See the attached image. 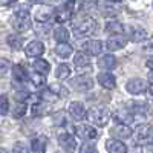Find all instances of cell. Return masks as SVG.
Returning a JSON list of instances; mask_svg holds the SVG:
<instances>
[{"mask_svg": "<svg viewBox=\"0 0 153 153\" xmlns=\"http://www.w3.org/2000/svg\"><path fill=\"white\" fill-rule=\"evenodd\" d=\"M6 42H8L9 48H12V49H16V51H17V49H20V48H22L23 37H22V35H19V34H11V35H8Z\"/></svg>", "mask_w": 153, "mask_h": 153, "instance_id": "26", "label": "cell"}, {"mask_svg": "<svg viewBox=\"0 0 153 153\" xmlns=\"http://www.w3.org/2000/svg\"><path fill=\"white\" fill-rule=\"evenodd\" d=\"M55 75H57L58 80H66L68 76L71 75V68H69L68 65H65V63H63V65H58Z\"/></svg>", "mask_w": 153, "mask_h": 153, "instance_id": "28", "label": "cell"}, {"mask_svg": "<svg viewBox=\"0 0 153 153\" xmlns=\"http://www.w3.org/2000/svg\"><path fill=\"white\" fill-rule=\"evenodd\" d=\"M55 54L60 58H69L71 54H72V46L68 45V43H58L57 48H55Z\"/></svg>", "mask_w": 153, "mask_h": 153, "instance_id": "23", "label": "cell"}, {"mask_svg": "<svg viewBox=\"0 0 153 153\" xmlns=\"http://www.w3.org/2000/svg\"><path fill=\"white\" fill-rule=\"evenodd\" d=\"M97 80H98V83L103 86L104 89H107V91H110V89H113L115 86H117V81H115V76L110 74V72H101V74H98V76H97Z\"/></svg>", "mask_w": 153, "mask_h": 153, "instance_id": "9", "label": "cell"}, {"mask_svg": "<svg viewBox=\"0 0 153 153\" xmlns=\"http://www.w3.org/2000/svg\"><path fill=\"white\" fill-rule=\"evenodd\" d=\"M52 16H54V9L51 6H40V8H37L35 12H34V19L37 22H40V23L48 22Z\"/></svg>", "mask_w": 153, "mask_h": 153, "instance_id": "10", "label": "cell"}, {"mask_svg": "<svg viewBox=\"0 0 153 153\" xmlns=\"http://www.w3.org/2000/svg\"><path fill=\"white\" fill-rule=\"evenodd\" d=\"M87 118L100 127H104L110 120V112L106 107H95L87 113Z\"/></svg>", "mask_w": 153, "mask_h": 153, "instance_id": "3", "label": "cell"}, {"mask_svg": "<svg viewBox=\"0 0 153 153\" xmlns=\"http://www.w3.org/2000/svg\"><path fill=\"white\" fill-rule=\"evenodd\" d=\"M16 2L17 0H0V6H8V5H12Z\"/></svg>", "mask_w": 153, "mask_h": 153, "instance_id": "41", "label": "cell"}, {"mask_svg": "<svg viewBox=\"0 0 153 153\" xmlns=\"http://www.w3.org/2000/svg\"><path fill=\"white\" fill-rule=\"evenodd\" d=\"M12 153H29V150L23 143H16L12 147Z\"/></svg>", "mask_w": 153, "mask_h": 153, "instance_id": "36", "label": "cell"}, {"mask_svg": "<svg viewBox=\"0 0 153 153\" xmlns=\"http://www.w3.org/2000/svg\"><path fill=\"white\" fill-rule=\"evenodd\" d=\"M115 66H117V58L112 54H106L103 57H100V60H98V68L100 69L110 71V69H115Z\"/></svg>", "mask_w": 153, "mask_h": 153, "instance_id": "13", "label": "cell"}, {"mask_svg": "<svg viewBox=\"0 0 153 153\" xmlns=\"http://www.w3.org/2000/svg\"><path fill=\"white\" fill-rule=\"evenodd\" d=\"M147 92H149V95L153 98V84H150V86L147 87Z\"/></svg>", "mask_w": 153, "mask_h": 153, "instance_id": "43", "label": "cell"}, {"mask_svg": "<svg viewBox=\"0 0 153 153\" xmlns=\"http://www.w3.org/2000/svg\"><path fill=\"white\" fill-rule=\"evenodd\" d=\"M126 43H127V38L123 34H113L107 38L106 45H107V49L110 51H120L126 46Z\"/></svg>", "mask_w": 153, "mask_h": 153, "instance_id": "7", "label": "cell"}, {"mask_svg": "<svg viewBox=\"0 0 153 153\" xmlns=\"http://www.w3.org/2000/svg\"><path fill=\"white\" fill-rule=\"evenodd\" d=\"M54 38L57 40V43H68V40H69V31L66 28H63V26H58L54 31Z\"/></svg>", "mask_w": 153, "mask_h": 153, "instance_id": "24", "label": "cell"}, {"mask_svg": "<svg viewBox=\"0 0 153 153\" xmlns=\"http://www.w3.org/2000/svg\"><path fill=\"white\" fill-rule=\"evenodd\" d=\"M153 135V129L147 124H143L136 129V139L138 141H147V139H152Z\"/></svg>", "mask_w": 153, "mask_h": 153, "instance_id": "18", "label": "cell"}, {"mask_svg": "<svg viewBox=\"0 0 153 153\" xmlns=\"http://www.w3.org/2000/svg\"><path fill=\"white\" fill-rule=\"evenodd\" d=\"M45 113H46L45 104H42V103H35V104L32 106V117L38 118V117H43Z\"/></svg>", "mask_w": 153, "mask_h": 153, "instance_id": "33", "label": "cell"}, {"mask_svg": "<svg viewBox=\"0 0 153 153\" xmlns=\"http://www.w3.org/2000/svg\"><path fill=\"white\" fill-rule=\"evenodd\" d=\"M31 2H32V3H42L43 0H31Z\"/></svg>", "mask_w": 153, "mask_h": 153, "instance_id": "46", "label": "cell"}, {"mask_svg": "<svg viewBox=\"0 0 153 153\" xmlns=\"http://www.w3.org/2000/svg\"><path fill=\"white\" fill-rule=\"evenodd\" d=\"M45 76L46 75H42V74H38V72H35L31 78H32V83H34V86H37V87H43L45 86Z\"/></svg>", "mask_w": 153, "mask_h": 153, "instance_id": "34", "label": "cell"}, {"mask_svg": "<svg viewBox=\"0 0 153 153\" xmlns=\"http://www.w3.org/2000/svg\"><path fill=\"white\" fill-rule=\"evenodd\" d=\"M127 92L132 94V95H139L147 91V83L143 78H132L130 81H127L126 84Z\"/></svg>", "mask_w": 153, "mask_h": 153, "instance_id": "5", "label": "cell"}, {"mask_svg": "<svg viewBox=\"0 0 153 153\" xmlns=\"http://www.w3.org/2000/svg\"><path fill=\"white\" fill-rule=\"evenodd\" d=\"M12 76H14L16 81H20V83H25L28 81V74H26V69L20 65H16L12 68Z\"/></svg>", "mask_w": 153, "mask_h": 153, "instance_id": "22", "label": "cell"}, {"mask_svg": "<svg viewBox=\"0 0 153 153\" xmlns=\"http://www.w3.org/2000/svg\"><path fill=\"white\" fill-rule=\"evenodd\" d=\"M80 153H97V149L92 144H83L80 149Z\"/></svg>", "mask_w": 153, "mask_h": 153, "instance_id": "38", "label": "cell"}, {"mask_svg": "<svg viewBox=\"0 0 153 153\" xmlns=\"http://www.w3.org/2000/svg\"><path fill=\"white\" fill-rule=\"evenodd\" d=\"M46 146H48V139L45 136H37L31 141V147L34 153H46Z\"/></svg>", "mask_w": 153, "mask_h": 153, "instance_id": "17", "label": "cell"}, {"mask_svg": "<svg viewBox=\"0 0 153 153\" xmlns=\"http://www.w3.org/2000/svg\"><path fill=\"white\" fill-rule=\"evenodd\" d=\"M76 133H78V136L83 138V139H95L98 136V132L92 126H87V124H83V126L76 127Z\"/></svg>", "mask_w": 153, "mask_h": 153, "instance_id": "12", "label": "cell"}, {"mask_svg": "<svg viewBox=\"0 0 153 153\" xmlns=\"http://www.w3.org/2000/svg\"><path fill=\"white\" fill-rule=\"evenodd\" d=\"M143 49H144V52H147V54H153V37L149 38V40L144 43Z\"/></svg>", "mask_w": 153, "mask_h": 153, "instance_id": "39", "label": "cell"}, {"mask_svg": "<svg viewBox=\"0 0 153 153\" xmlns=\"http://www.w3.org/2000/svg\"><path fill=\"white\" fill-rule=\"evenodd\" d=\"M32 66H34L35 72L42 74V75H48L49 71H51V65H49L46 60H43V58H37V60L32 63Z\"/></svg>", "mask_w": 153, "mask_h": 153, "instance_id": "21", "label": "cell"}, {"mask_svg": "<svg viewBox=\"0 0 153 153\" xmlns=\"http://www.w3.org/2000/svg\"><path fill=\"white\" fill-rule=\"evenodd\" d=\"M112 135L118 139H127L132 136V129L127 124H120V126L112 129Z\"/></svg>", "mask_w": 153, "mask_h": 153, "instance_id": "14", "label": "cell"}, {"mask_svg": "<svg viewBox=\"0 0 153 153\" xmlns=\"http://www.w3.org/2000/svg\"><path fill=\"white\" fill-rule=\"evenodd\" d=\"M9 112V100L6 95H0V115H5Z\"/></svg>", "mask_w": 153, "mask_h": 153, "instance_id": "32", "label": "cell"}, {"mask_svg": "<svg viewBox=\"0 0 153 153\" xmlns=\"http://www.w3.org/2000/svg\"><path fill=\"white\" fill-rule=\"evenodd\" d=\"M49 89H52V91H54L57 95H61V97H66V95H68V91H66L65 87H61L60 84H52Z\"/></svg>", "mask_w": 153, "mask_h": 153, "instance_id": "37", "label": "cell"}, {"mask_svg": "<svg viewBox=\"0 0 153 153\" xmlns=\"http://www.w3.org/2000/svg\"><path fill=\"white\" fill-rule=\"evenodd\" d=\"M84 51L89 55H98L103 51V43L100 40H89L84 43Z\"/></svg>", "mask_w": 153, "mask_h": 153, "instance_id": "16", "label": "cell"}, {"mask_svg": "<svg viewBox=\"0 0 153 153\" xmlns=\"http://www.w3.org/2000/svg\"><path fill=\"white\" fill-rule=\"evenodd\" d=\"M74 63H75V66H78V68H86V66H89V57L86 55V54H83V52H78L75 57H74Z\"/></svg>", "mask_w": 153, "mask_h": 153, "instance_id": "29", "label": "cell"}, {"mask_svg": "<svg viewBox=\"0 0 153 153\" xmlns=\"http://www.w3.org/2000/svg\"><path fill=\"white\" fill-rule=\"evenodd\" d=\"M31 16L26 9H19L12 17V26L19 32H26L31 29Z\"/></svg>", "mask_w": 153, "mask_h": 153, "instance_id": "2", "label": "cell"}, {"mask_svg": "<svg viewBox=\"0 0 153 153\" xmlns=\"http://www.w3.org/2000/svg\"><path fill=\"white\" fill-rule=\"evenodd\" d=\"M98 28L97 22L92 17H81L74 23V31L78 37H87V35H92Z\"/></svg>", "mask_w": 153, "mask_h": 153, "instance_id": "1", "label": "cell"}, {"mask_svg": "<svg viewBox=\"0 0 153 153\" xmlns=\"http://www.w3.org/2000/svg\"><path fill=\"white\" fill-rule=\"evenodd\" d=\"M9 71V61L6 58H0V76L6 75Z\"/></svg>", "mask_w": 153, "mask_h": 153, "instance_id": "35", "label": "cell"}, {"mask_svg": "<svg viewBox=\"0 0 153 153\" xmlns=\"http://www.w3.org/2000/svg\"><path fill=\"white\" fill-rule=\"evenodd\" d=\"M40 98L45 100V101H48V103H54V101L58 100V95L52 91V89H46V91H43L40 94Z\"/></svg>", "mask_w": 153, "mask_h": 153, "instance_id": "30", "label": "cell"}, {"mask_svg": "<svg viewBox=\"0 0 153 153\" xmlns=\"http://www.w3.org/2000/svg\"><path fill=\"white\" fill-rule=\"evenodd\" d=\"M28 97H29V94H28L26 91H17V92H16V98H17L19 101H22V103H23V101L26 100Z\"/></svg>", "mask_w": 153, "mask_h": 153, "instance_id": "40", "label": "cell"}, {"mask_svg": "<svg viewBox=\"0 0 153 153\" xmlns=\"http://www.w3.org/2000/svg\"><path fill=\"white\" fill-rule=\"evenodd\" d=\"M71 86L75 91L84 92V91H89V89L94 87V80L89 75H78V76H75V78L71 80Z\"/></svg>", "mask_w": 153, "mask_h": 153, "instance_id": "4", "label": "cell"}, {"mask_svg": "<svg viewBox=\"0 0 153 153\" xmlns=\"http://www.w3.org/2000/svg\"><path fill=\"white\" fill-rule=\"evenodd\" d=\"M107 2H112V3H120L121 0H107Z\"/></svg>", "mask_w": 153, "mask_h": 153, "instance_id": "45", "label": "cell"}, {"mask_svg": "<svg viewBox=\"0 0 153 153\" xmlns=\"http://www.w3.org/2000/svg\"><path fill=\"white\" fill-rule=\"evenodd\" d=\"M149 81H150V84H153V69L149 72Z\"/></svg>", "mask_w": 153, "mask_h": 153, "instance_id": "44", "label": "cell"}, {"mask_svg": "<svg viewBox=\"0 0 153 153\" xmlns=\"http://www.w3.org/2000/svg\"><path fill=\"white\" fill-rule=\"evenodd\" d=\"M69 113H71V117L76 121H81V120H86L87 118V110L86 107L78 103V101H74V103H71L69 106Z\"/></svg>", "mask_w": 153, "mask_h": 153, "instance_id": "6", "label": "cell"}, {"mask_svg": "<svg viewBox=\"0 0 153 153\" xmlns=\"http://www.w3.org/2000/svg\"><path fill=\"white\" fill-rule=\"evenodd\" d=\"M26 113V104L25 103H17L14 107H12V117L14 118H22Z\"/></svg>", "mask_w": 153, "mask_h": 153, "instance_id": "31", "label": "cell"}, {"mask_svg": "<svg viewBox=\"0 0 153 153\" xmlns=\"http://www.w3.org/2000/svg\"><path fill=\"white\" fill-rule=\"evenodd\" d=\"M25 52H26L28 57H32V58L34 57H40L45 52V45L42 42H38V40H32L29 45H26Z\"/></svg>", "mask_w": 153, "mask_h": 153, "instance_id": "8", "label": "cell"}, {"mask_svg": "<svg viewBox=\"0 0 153 153\" xmlns=\"http://www.w3.org/2000/svg\"><path fill=\"white\" fill-rule=\"evenodd\" d=\"M71 17H72V11H71L69 8H66V6L60 8V9L55 12V20H57L58 23H65V22L71 20Z\"/></svg>", "mask_w": 153, "mask_h": 153, "instance_id": "25", "label": "cell"}, {"mask_svg": "<svg viewBox=\"0 0 153 153\" xmlns=\"http://www.w3.org/2000/svg\"><path fill=\"white\" fill-rule=\"evenodd\" d=\"M129 35H130V40L132 42H143L144 38L147 37V32H146V29H143V28H139V26H132V28H129Z\"/></svg>", "mask_w": 153, "mask_h": 153, "instance_id": "20", "label": "cell"}, {"mask_svg": "<svg viewBox=\"0 0 153 153\" xmlns=\"http://www.w3.org/2000/svg\"><path fill=\"white\" fill-rule=\"evenodd\" d=\"M106 31L110 32L112 35H113V34H121V32L124 31V26H123L120 22H117V20H110V22L106 25Z\"/></svg>", "mask_w": 153, "mask_h": 153, "instance_id": "27", "label": "cell"}, {"mask_svg": "<svg viewBox=\"0 0 153 153\" xmlns=\"http://www.w3.org/2000/svg\"><path fill=\"white\" fill-rule=\"evenodd\" d=\"M106 149L109 153H127V147L120 139H109L106 143Z\"/></svg>", "mask_w": 153, "mask_h": 153, "instance_id": "15", "label": "cell"}, {"mask_svg": "<svg viewBox=\"0 0 153 153\" xmlns=\"http://www.w3.org/2000/svg\"><path fill=\"white\" fill-rule=\"evenodd\" d=\"M113 118H115V121H118L120 124H127V123L133 121V113L130 110H127V109H121L118 112H115Z\"/></svg>", "mask_w": 153, "mask_h": 153, "instance_id": "19", "label": "cell"}, {"mask_svg": "<svg viewBox=\"0 0 153 153\" xmlns=\"http://www.w3.org/2000/svg\"><path fill=\"white\" fill-rule=\"evenodd\" d=\"M0 153H8L6 150H3V149H0Z\"/></svg>", "mask_w": 153, "mask_h": 153, "instance_id": "47", "label": "cell"}, {"mask_svg": "<svg viewBox=\"0 0 153 153\" xmlns=\"http://www.w3.org/2000/svg\"><path fill=\"white\" fill-rule=\"evenodd\" d=\"M58 143H60V146L63 149L68 150V152H74L75 147H76L75 138L71 133H61V135H58Z\"/></svg>", "mask_w": 153, "mask_h": 153, "instance_id": "11", "label": "cell"}, {"mask_svg": "<svg viewBox=\"0 0 153 153\" xmlns=\"http://www.w3.org/2000/svg\"><path fill=\"white\" fill-rule=\"evenodd\" d=\"M146 66H147L149 69H153V57H152V58H149V60L146 61Z\"/></svg>", "mask_w": 153, "mask_h": 153, "instance_id": "42", "label": "cell"}]
</instances>
